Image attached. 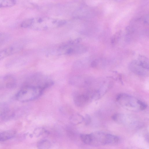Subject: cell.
I'll return each instance as SVG.
<instances>
[{
    "label": "cell",
    "mask_w": 149,
    "mask_h": 149,
    "mask_svg": "<svg viewBox=\"0 0 149 149\" xmlns=\"http://www.w3.org/2000/svg\"><path fill=\"white\" fill-rule=\"evenodd\" d=\"M63 19L48 17H40L28 19L21 23V27L35 29H46L48 28L59 27L65 23Z\"/></svg>",
    "instance_id": "6da1fadb"
},
{
    "label": "cell",
    "mask_w": 149,
    "mask_h": 149,
    "mask_svg": "<svg viewBox=\"0 0 149 149\" xmlns=\"http://www.w3.org/2000/svg\"><path fill=\"white\" fill-rule=\"evenodd\" d=\"M116 100L122 107L132 111L138 112L144 110L147 106L144 102L125 93L118 94L116 95Z\"/></svg>",
    "instance_id": "7a4b0ae2"
},
{
    "label": "cell",
    "mask_w": 149,
    "mask_h": 149,
    "mask_svg": "<svg viewBox=\"0 0 149 149\" xmlns=\"http://www.w3.org/2000/svg\"><path fill=\"white\" fill-rule=\"evenodd\" d=\"M89 145L94 146L115 145L120 141L119 138L116 135L104 132L97 131L89 134Z\"/></svg>",
    "instance_id": "3957f363"
},
{
    "label": "cell",
    "mask_w": 149,
    "mask_h": 149,
    "mask_svg": "<svg viewBox=\"0 0 149 149\" xmlns=\"http://www.w3.org/2000/svg\"><path fill=\"white\" fill-rule=\"evenodd\" d=\"M45 89L41 86L26 85L22 88L16 95V99L22 102L35 100L40 96Z\"/></svg>",
    "instance_id": "277c9868"
},
{
    "label": "cell",
    "mask_w": 149,
    "mask_h": 149,
    "mask_svg": "<svg viewBox=\"0 0 149 149\" xmlns=\"http://www.w3.org/2000/svg\"><path fill=\"white\" fill-rule=\"evenodd\" d=\"M112 118L116 123L132 128L139 126L140 122L136 117L129 114L116 113L112 116Z\"/></svg>",
    "instance_id": "5b68a950"
},
{
    "label": "cell",
    "mask_w": 149,
    "mask_h": 149,
    "mask_svg": "<svg viewBox=\"0 0 149 149\" xmlns=\"http://www.w3.org/2000/svg\"><path fill=\"white\" fill-rule=\"evenodd\" d=\"M22 48L19 43H15L0 51V60L19 52Z\"/></svg>",
    "instance_id": "8992f818"
},
{
    "label": "cell",
    "mask_w": 149,
    "mask_h": 149,
    "mask_svg": "<svg viewBox=\"0 0 149 149\" xmlns=\"http://www.w3.org/2000/svg\"><path fill=\"white\" fill-rule=\"evenodd\" d=\"M130 70L137 75L141 76H147L148 75V70L143 68L139 63L138 60H134L129 65Z\"/></svg>",
    "instance_id": "52a82bcc"
},
{
    "label": "cell",
    "mask_w": 149,
    "mask_h": 149,
    "mask_svg": "<svg viewBox=\"0 0 149 149\" xmlns=\"http://www.w3.org/2000/svg\"><path fill=\"white\" fill-rule=\"evenodd\" d=\"M92 94L88 93L79 94L76 95L74 98L75 104L79 107H82L86 105L92 98Z\"/></svg>",
    "instance_id": "ba28073f"
},
{
    "label": "cell",
    "mask_w": 149,
    "mask_h": 149,
    "mask_svg": "<svg viewBox=\"0 0 149 149\" xmlns=\"http://www.w3.org/2000/svg\"><path fill=\"white\" fill-rule=\"evenodd\" d=\"M5 87L8 88L15 87L17 84L16 80L14 77L11 74H7L3 76Z\"/></svg>",
    "instance_id": "9c48e42d"
},
{
    "label": "cell",
    "mask_w": 149,
    "mask_h": 149,
    "mask_svg": "<svg viewBox=\"0 0 149 149\" xmlns=\"http://www.w3.org/2000/svg\"><path fill=\"white\" fill-rule=\"evenodd\" d=\"M16 132L14 130L0 132V141H4L11 139L16 135Z\"/></svg>",
    "instance_id": "30bf717a"
},
{
    "label": "cell",
    "mask_w": 149,
    "mask_h": 149,
    "mask_svg": "<svg viewBox=\"0 0 149 149\" xmlns=\"http://www.w3.org/2000/svg\"><path fill=\"white\" fill-rule=\"evenodd\" d=\"M70 123L74 125L81 123L84 121V117L80 114L76 113L72 114L70 118Z\"/></svg>",
    "instance_id": "8fae6325"
},
{
    "label": "cell",
    "mask_w": 149,
    "mask_h": 149,
    "mask_svg": "<svg viewBox=\"0 0 149 149\" xmlns=\"http://www.w3.org/2000/svg\"><path fill=\"white\" fill-rule=\"evenodd\" d=\"M15 4V0H0V8L12 7Z\"/></svg>",
    "instance_id": "7c38bea8"
},
{
    "label": "cell",
    "mask_w": 149,
    "mask_h": 149,
    "mask_svg": "<svg viewBox=\"0 0 149 149\" xmlns=\"http://www.w3.org/2000/svg\"><path fill=\"white\" fill-rule=\"evenodd\" d=\"M51 146V143L47 139H43L40 141L37 144L38 148L40 149H48Z\"/></svg>",
    "instance_id": "4fadbf2b"
},
{
    "label": "cell",
    "mask_w": 149,
    "mask_h": 149,
    "mask_svg": "<svg viewBox=\"0 0 149 149\" xmlns=\"http://www.w3.org/2000/svg\"><path fill=\"white\" fill-rule=\"evenodd\" d=\"M10 36L6 33H0V46L6 42L9 39Z\"/></svg>",
    "instance_id": "5bb4252c"
},
{
    "label": "cell",
    "mask_w": 149,
    "mask_h": 149,
    "mask_svg": "<svg viewBox=\"0 0 149 149\" xmlns=\"http://www.w3.org/2000/svg\"><path fill=\"white\" fill-rule=\"evenodd\" d=\"M85 125H88L91 123V118L88 114H86L85 117H84V121Z\"/></svg>",
    "instance_id": "9a60e30c"
},
{
    "label": "cell",
    "mask_w": 149,
    "mask_h": 149,
    "mask_svg": "<svg viewBox=\"0 0 149 149\" xmlns=\"http://www.w3.org/2000/svg\"><path fill=\"white\" fill-rule=\"evenodd\" d=\"M4 86L5 87L3 77H0V90Z\"/></svg>",
    "instance_id": "2e32d148"
},
{
    "label": "cell",
    "mask_w": 149,
    "mask_h": 149,
    "mask_svg": "<svg viewBox=\"0 0 149 149\" xmlns=\"http://www.w3.org/2000/svg\"><path fill=\"white\" fill-rule=\"evenodd\" d=\"M97 63L95 61H93L91 64V65L92 67H95L97 65Z\"/></svg>",
    "instance_id": "e0dca14e"
},
{
    "label": "cell",
    "mask_w": 149,
    "mask_h": 149,
    "mask_svg": "<svg viewBox=\"0 0 149 149\" xmlns=\"http://www.w3.org/2000/svg\"><path fill=\"white\" fill-rule=\"evenodd\" d=\"M2 111H0V116H1Z\"/></svg>",
    "instance_id": "ac0fdd59"
}]
</instances>
